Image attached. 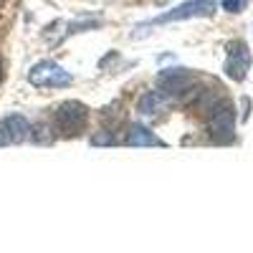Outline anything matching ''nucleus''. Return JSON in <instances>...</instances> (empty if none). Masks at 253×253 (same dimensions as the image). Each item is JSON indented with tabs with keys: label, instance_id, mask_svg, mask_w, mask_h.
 I'll return each mask as SVG.
<instances>
[{
	"label": "nucleus",
	"instance_id": "obj_9",
	"mask_svg": "<svg viewBox=\"0 0 253 253\" xmlns=\"http://www.w3.org/2000/svg\"><path fill=\"white\" fill-rule=\"evenodd\" d=\"M223 8L230 13H241L246 8V0H223Z\"/></svg>",
	"mask_w": 253,
	"mask_h": 253
},
{
	"label": "nucleus",
	"instance_id": "obj_5",
	"mask_svg": "<svg viewBox=\"0 0 253 253\" xmlns=\"http://www.w3.org/2000/svg\"><path fill=\"white\" fill-rule=\"evenodd\" d=\"M28 137H31V124H28L26 117L10 114L5 119H0V147L3 144H20Z\"/></svg>",
	"mask_w": 253,
	"mask_h": 253
},
{
	"label": "nucleus",
	"instance_id": "obj_2",
	"mask_svg": "<svg viewBox=\"0 0 253 253\" xmlns=\"http://www.w3.org/2000/svg\"><path fill=\"white\" fill-rule=\"evenodd\" d=\"M28 81L38 89H61L71 84V74L56 61H41L28 71Z\"/></svg>",
	"mask_w": 253,
	"mask_h": 253
},
{
	"label": "nucleus",
	"instance_id": "obj_4",
	"mask_svg": "<svg viewBox=\"0 0 253 253\" xmlns=\"http://www.w3.org/2000/svg\"><path fill=\"white\" fill-rule=\"evenodd\" d=\"M213 13H215V3H213V0H190V3H182L175 10L160 15L155 23H172V20L200 18V15H213Z\"/></svg>",
	"mask_w": 253,
	"mask_h": 253
},
{
	"label": "nucleus",
	"instance_id": "obj_10",
	"mask_svg": "<svg viewBox=\"0 0 253 253\" xmlns=\"http://www.w3.org/2000/svg\"><path fill=\"white\" fill-rule=\"evenodd\" d=\"M5 79V63H3V58H0V81Z\"/></svg>",
	"mask_w": 253,
	"mask_h": 253
},
{
	"label": "nucleus",
	"instance_id": "obj_7",
	"mask_svg": "<svg viewBox=\"0 0 253 253\" xmlns=\"http://www.w3.org/2000/svg\"><path fill=\"white\" fill-rule=\"evenodd\" d=\"M124 142L132 147H162V139H157L150 129H144L142 124H132L129 132L124 134Z\"/></svg>",
	"mask_w": 253,
	"mask_h": 253
},
{
	"label": "nucleus",
	"instance_id": "obj_3",
	"mask_svg": "<svg viewBox=\"0 0 253 253\" xmlns=\"http://www.w3.org/2000/svg\"><path fill=\"white\" fill-rule=\"evenodd\" d=\"M236 109L230 107L228 101H218L210 107V119H208V126H210V134L218 142H228L233 139V122H236Z\"/></svg>",
	"mask_w": 253,
	"mask_h": 253
},
{
	"label": "nucleus",
	"instance_id": "obj_8",
	"mask_svg": "<svg viewBox=\"0 0 253 253\" xmlns=\"http://www.w3.org/2000/svg\"><path fill=\"white\" fill-rule=\"evenodd\" d=\"M165 107H167V99H165V94H162V91H147V94L139 99V112H142V114H147V117L160 114Z\"/></svg>",
	"mask_w": 253,
	"mask_h": 253
},
{
	"label": "nucleus",
	"instance_id": "obj_6",
	"mask_svg": "<svg viewBox=\"0 0 253 253\" xmlns=\"http://www.w3.org/2000/svg\"><path fill=\"white\" fill-rule=\"evenodd\" d=\"M251 66V53H248V46L243 41H233L228 46V63H225V74L233 79V81H243L246 79V71Z\"/></svg>",
	"mask_w": 253,
	"mask_h": 253
},
{
	"label": "nucleus",
	"instance_id": "obj_11",
	"mask_svg": "<svg viewBox=\"0 0 253 253\" xmlns=\"http://www.w3.org/2000/svg\"><path fill=\"white\" fill-rule=\"evenodd\" d=\"M0 3H3V0H0Z\"/></svg>",
	"mask_w": 253,
	"mask_h": 253
},
{
	"label": "nucleus",
	"instance_id": "obj_1",
	"mask_svg": "<svg viewBox=\"0 0 253 253\" xmlns=\"http://www.w3.org/2000/svg\"><path fill=\"white\" fill-rule=\"evenodd\" d=\"M89 122V109L81 101H63L53 112V129L63 137H79Z\"/></svg>",
	"mask_w": 253,
	"mask_h": 253
}]
</instances>
